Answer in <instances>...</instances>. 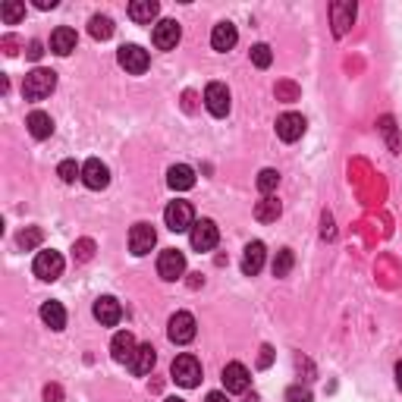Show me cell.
<instances>
[{
	"instance_id": "40",
	"label": "cell",
	"mask_w": 402,
	"mask_h": 402,
	"mask_svg": "<svg viewBox=\"0 0 402 402\" xmlns=\"http://www.w3.org/2000/svg\"><path fill=\"white\" fill-rule=\"evenodd\" d=\"M45 399L48 402H60L63 399V390L57 384H50V386H45Z\"/></svg>"
},
{
	"instance_id": "13",
	"label": "cell",
	"mask_w": 402,
	"mask_h": 402,
	"mask_svg": "<svg viewBox=\"0 0 402 402\" xmlns=\"http://www.w3.org/2000/svg\"><path fill=\"white\" fill-rule=\"evenodd\" d=\"M82 182L89 189H107V182H111V170H107V164L104 160H98V157H91V160H85L82 164Z\"/></svg>"
},
{
	"instance_id": "29",
	"label": "cell",
	"mask_w": 402,
	"mask_h": 402,
	"mask_svg": "<svg viewBox=\"0 0 402 402\" xmlns=\"http://www.w3.org/2000/svg\"><path fill=\"white\" fill-rule=\"evenodd\" d=\"M292 264H296V255H292V248H280L277 252V258H274V277H289V270Z\"/></svg>"
},
{
	"instance_id": "14",
	"label": "cell",
	"mask_w": 402,
	"mask_h": 402,
	"mask_svg": "<svg viewBox=\"0 0 402 402\" xmlns=\"http://www.w3.org/2000/svg\"><path fill=\"white\" fill-rule=\"evenodd\" d=\"M138 352V342H135V336L129 333V330H120L113 336V342H111V355H113V362H120V364H133V358Z\"/></svg>"
},
{
	"instance_id": "3",
	"label": "cell",
	"mask_w": 402,
	"mask_h": 402,
	"mask_svg": "<svg viewBox=\"0 0 402 402\" xmlns=\"http://www.w3.org/2000/svg\"><path fill=\"white\" fill-rule=\"evenodd\" d=\"M32 270H35V277H38V280H45V283L60 280V274H63V255L54 252V248H48V252H38V255H35Z\"/></svg>"
},
{
	"instance_id": "41",
	"label": "cell",
	"mask_w": 402,
	"mask_h": 402,
	"mask_svg": "<svg viewBox=\"0 0 402 402\" xmlns=\"http://www.w3.org/2000/svg\"><path fill=\"white\" fill-rule=\"evenodd\" d=\"M320 226H324V230H320V233H324V239H333V217L330 214L320 217Z\"/></svg>"
},
{
	"instance_id": "38",
	"label": "cell",
	"mask_w": 402,
	"mask_h": 402,
	"mask_svg": "<svg viewBox=\"0 0 402 402\" xmlns=\"http://www.w3.org/2000/svg\"><path fill=\"white\" fill-rule=\"evenodd\" d=\"M41 54H45V45L41 41H28V50H26L28 60H41Z\"/></svg>"
},
{
	"instance_id": "20",
	"label": "cell",
	"mask_w": 402,
	"mask_h": 402,
	"mask_svg": "<svg viewBox=\"0 0 402 402\" xmlns=\"http://www.w3.org/2000/svg\"><path fill=\"white\" fill-rule=\"evenodd\" d=\"M157 13H160V4H157V0H133V4H129V19H133V23H138V26L155 23Z\"/></svg>"
},
{
	"instance_id": "44",
	"label": "cell",
	"mask_w": 402,
	"mask_h": 402,
	"mask_svg": "<svg viewBox=\"0 0 402 402\" xmlns=\"http://www.w3.org/2000/svg\"><path fill=\"white\" fill-rule=\"evenodd\" d=\"M396 384H399V390H402V362L396 364Z\"/></svg>"
},
{
	"instance_id": "23",
	"label": "cell",
	"mask_w": 402,
	"mask_h": 402,
	"mask_svg": "<svg viewBox=\"0 0 402 402\" xmlns=\"http://www.w3.org/2000/svg\"><path fill=\"white\" fill-rule=\"evenodd\" d=\"M155 362H157L155 346H151V342H145V346H138V352H135V358H133V364H129V368H133V374L145 377V374H151Z\"/></svg>"
},
{
	"instance_id": "4",
	"label": "cell",
	"mask_w": 402,
	"mask_h": 402,
	"mask_svg": "<svg viewBox=\"0 0 402 402\" xmlns=\"http://www.w3.org/2000/svg\"><path fill=\"white\" fill-rule=\"evenodd\" d=\"M164 220H167V230L173 233H186L195 226V211L189 201H170L164 211Z\"/></svg>"
},
{
	"instance_id": "5",
	"label": "cell",
	"mask_w": 402,
	"mask_h": 402,
	"mask_svg": "<svg viewBox=\"0 0 402 402\" xmlns=\"http://www.w3.org/2000/svg\"><path fill=\"white\" fill-rule=\"evenodd\" d=\"M195 318L189 311H177L170 318V324H167V336H170V342H177V346H186V342L195 340Z\"/></svg>"
},
{
	"instance_id": "22",
	"label": "cell",
	"mask_w": 402,
	"mask_h": 402,
	"mask_svg": "<svg viewBox=\"0 0 402 402\" xmlns=\"http://www.w3.org/2000/svg\"><path fill=\"white\" fill-rule=\"evenodd\" d=\"M167 182H170V189H177V192H189V189L195 186V170L186 164H177L167 173Z\"/></svg>"
},
{
	"instance_id": "24",
	"label": "cell",
	"mask_w": 402,
	"mask_h": 402,
	"mask_svg": "<svg viewBox=\"0 0 402 402\" xmlns=\"http://www.w3.org/2000/svg\"><path fill=\"white\" fill-rule=\"evenodd\" d=\"M28 133H32V138H50V133H54V120H50V113L45 111H32L26 120Z\"/></svg>"
},
{
	"instance_id": "6",
	"label": "cell",
	"mask_w": 402,
	"mask_h": 402,
	"mask_svg": "<svg viewBox=\"0 0 402 402\" xmlns=\"http://www.w3.org/2000/svg\"><path fill=\"white\" fill-rule=\"evenodd\" d=\"M157 274L164 277V280H179L182 274H186V255L179 252V248H164L157 258Z\"/></svg>"
},
{
	"instance_id": "1",
	"label": "cell",
	"mask_w": 402,
	"mask_h": 402,
	"mask_svg": "<svg viewBox=\"0 0 402 402\" xmlns=\"http://www.w3.org/2000/svg\"><path fill=\"white\" fill-rule=\"evenodd\" d=\"M54 89H57V72L54 69L38 67V69L26 72V79H23V98L26 101H45Z\"/></svg>"
},
{
	"instance_id": "36",
	"label": "cell",
	"mask_w": 402,
	"mask_h": 402,
	"mask_svg": "<svg viewBox=\"0 0 402 402\" xmlns=\"http://www.w3.org/2000/svg\"><path fill=\"white\" fill-rule=\"evenodd\" d=\"M286 399L289 402H311V390H305V386H289Z\"/></svg>"
},
{
	"instance_id": "12",
	"label": "cell",
	"mask_w": 402,
	"mask_h": 402,
	"mask_svg": "<svg viewBox=\"0 0 402 402\" xmlns=\"http://www.w3.org/2000/svg\"><path fill=\"white\" fill-rule=\"evenodd\" d=\"M204 107L214 116H226L230 113V89L223 82H211L204 89Z\"/></svg>"
},
{
	"instance_id": "18",
	"label": "cell",
	"mask_w": 402,
	"mask_h": 402,
	"mask_svg": "<svg viewBox=\"0 0 402 402\" xmlns=\"http://www.w3.org/2000/svg\"><path fill=\"white\" fill-rule=\"evenodd\" d=\"M76 45H79V38L69 26L54 28V35H50V50H54L57 57H69L72 50H76Z\"/></svg>"
},
{
	"instance_id": "9",
	"label": "cell",
	"mask_w": 402,
	"mask_h": 402,
	"mask_svg": "<svg viewBox=\"0 0 402 402\" xmlns=\"http://www.w3.org/2000/svg\"><path fill=\"white\" fill-rule=\"evenodd\" d=\"M189 239H192L195 252H211V248L217 245V239H220V233H217V223L214 220H195L192 233H189Z\"/></svg>"
},
{
	"instance_id": "16",
	"label": "cell",
	"mask_w": 402,
	"mask_h": 402,
	"mask_svg": "<svg viewBox=\"0 0 402 402\" xmlns=\"http://www.w3.org/2000/svg\"><path fill=\"white\" fill-rule=\"evenodd\" d=\"M94 318L101 320V327H116L123 318V305L116 302L113 296H101L98 302H94Z\"/></svg>"
},
{
	"instance_id": "15",
	"label": "cell",
	"mask_w": 402,
	"mask_h": 402,
	"mask_svg": "<svg viewBox=\"0 0 402 402\" xmlns=\"http://www.w3.org/2000/svg\"><path fill=\"white\" fill-rule=\"evenodd\" d=\"M248 384H252V374H248L245 364L230 362L223 368V386H226V393H245Z\"/></svg>"
},
{
	"instance_id": "39",
	"label": "cell",
	"mask_w": 402,
	"mask_h": 402,
	"mask_svg": "<svg viewBox=\"0 0 402 402\" xmlns=\"http://www.w3.org/2000/svg\"><path fill=\"white\" fill-rule=\"evenodd\" d=\"M270 362H274V349H270V346H261V355H258V368H270Z\"/></svg>"
},
{
	"instance_id": "7",
	"label": "cell",
	"mask_w": 402,
	"mask_h": 402,
	"mask_svg": "<svg viewBox=\"0 0 402 402\" xmlns=\"http://www.w3.org/2000/svg\"><path fill=\"white\" fill-rule=\"evenodd\" d=\"M157 242V233L151 223H135L133 230H129V252L135 255V258H142V255H148L151 248Z\"/></svg>"
},
{
	"instance_id": "28",
	"label": "cell",
	"mask_w": 402,
	"mask_h": 402,
	"mask_svg": "<svg viewBox=\"0 0 402 402\" xmlns=\"http://www.w3.org/2000/svg\"><path fill=\"white\" fill-rule=\"evenodd\" d=\"M41 239H45V233H41L38 226H26V230L16 236V245L23 248V252H32V248L41 245Z\"/></svg>"
},
{
	"instance_id": "35",
	"label": "cell",
	"mask_w": 402,
	"mask_h": 402,
	"mask_svg": "<svg viewBox=\"0 0 402 402\" xmlns=\"http://www.w3.org/2000/svg\"><path fill=\"white\" fill-rule=\"evenodd\" d=\"M57 177L63 182H76V177H82V167H76V160H63V164L57 167Z\"/></svg>"
},
{
	"instance_id": "46",
	"label": "cell",
	"mask_w": 402,
	"mask_h": 402,
	"mask_svg": "<svg viewBox=\"0 0 402 402\" xmlns=\"http://www.w3.org/2000/svg\"><path fill=\"white\" fill-rule=\"evenodd\" d=\"M164 402H182V399H177V396H170V399H164Z\"/></svg>"
},
{
	"instance_id": "31",
	"label": "cell",
	"mask_w": 402,
	"mask_h": 402,
	"mask_svg": "<svg viewBox=\"0 0 402 402\" xmlns=\"http://www.w3.org/2000/svg\"><path fill=\"white\" fill-rule=\"evenodd\" d=\"M277 186H280V173L277 170H261L258 173V192H264V195H270V192H277Z\"/></svg>"
},
{
	"instance_id": "19",
	"label": "cell",
	"mask_w": 402,
	"mask_h": 402,
	"mask_svg": "<svg viewBox=\"0 0 402 402\" xmlns=\"http://www.w3.org/2000/svg\"><path fill=\"white\" fill-rule=\"evenodd\" d=\"M264 255H267V248H264V242H248L245 245V255H242V274L245 277H255L261 267H264Z\"/></svg>"
},
{
	"instance_id": "10",
	"label": "cell",
	"mask_w": 402,
	"mask_h": 402,
	"mask_svg": "<svg viewBox=\"0 0 402 402\" xmlns=\"http://www.w3.org/2000/svg\"><path fill=\"white\" fill-rule=\"evenodd\" d=\"M179 38H182V28H179L177 19H160L155 26V35H151V41H155L157 50H173L179 45Z\"/></svg>"
},
{
	"instance_id": "43",
	"label": "cell",
	"mask_w": 402,
	"mask_h": 402,
	"mask_svg": "<svg viewBox=\"0 0 402 402\" xmlns=\"http://www.w3.org/2000/svg\"><path fill=\"white\" fill-rule=\"evenodd\" d=\"M204 402H230V399H226V393H208Z\"/></svg>"
},
{
	"instance_id": "33",
	"label": "cell",
	"mask_w": 402,
	"mask_h": 402,
	"mask_svg": "<svg viewBox=\"0 0 402 402\" xmlns=\"http://www.w3.org/2000/svg\"><path fill=\"white\" fill-rule=\"evenodd\" d=\"M72 258H76L79 264H89V261L94 258V242L91 239H79V242L72 245Z\"/></svg>"
},
{
	"instance_id": "30",
	"label": "cell",
	"mask_w": 402,
	"mask_h": 402,
	"mask_svg": "<svg viewBox=\"0 0 402 402\" xmlns=\"http://www.w3.org/2000/svg\"><path fill=\"white\" fill-rule=\"evenodd\" d=\"M0 16H4L6 26H16L19 19L26 16V4H19V0H6V4L0 6Z\"/></svg>"
},
{
	"instance_id": "37",
	"label": "cell",
	"mask_w": 402,
	"mask_h": 402,
	"mask_svg": "<svg viewBox=\"0 0 402 402\" xmlns=\"http://www.w3.org/2000/svg\"><path fill=\"white\" fill-rule=\"evenodd\" d=\"M0 48H4L6 57H16L19 54V38H16V35H6V38L0 41Z\"/></svg>"
},
{
	"instance_id": "27",
	"label": "cell",
	"mask_w": 402,
	"mask_h": 402,
	"mask_svg": "<svg viewBox=\"0 0 402 402\" xmlns=\"http://www.w3.org/2000/svg\"><path fill=\"white\" fill-rule=\"evenodd\" d=\"M89 32H91V38L107 41V38H111V35H113V19H111V16H91Z\"/></svg>"
},
{
	"instance_id": "42",
	"label": "cell",
	"mask_w": 402,
	"mask_h": 402,
	"mask_svg": "<svg viewBox=\"0 0 402 402\" xmlns=\"http://www.w3.org/2000/svg\"><path fill=\"white\" fill-rule=\"evenodd\" d=\"M35 6H38V10H54L57 0H35Z\"/></svg>"
},
{
	"instance_id": "2",
	"label": "cell",
	"mask_w": 402,
	"mask_h": 402,
	"mask_svg": "<svg viewBox=\"0 0 402 402\" xmlns=\"http://www.w3.org/2000/svg\"><path fill=\"white\" fill-rule=\"evenodd\" d=\"M170 377L177 380L179 386L192 390V386H199V384H201V362H199L195 355L182 352V355L173 358V364H170Z\"/></svg>"
},
{
	"instance_id": "34",
	"label": "cell",
	"mask_w": 402,
	"mask_h": 402,
	"mask_svg": "<svg viewBox=\"0 0 402 402\" xmlns=\"http://www.w3.org/2000/svg\"><path fill=\"white\" fill-rule=\"evenodd\" d=\"M252 63H255L258 69H267L270 63H274V54H270V48H267V45H255V48H252Z\"/></svg>"
},
{
	"instance_id": "11",
	"label": "cell",
	"mask_w": 402,
	"mask_h": 402,
	"mask_svg": "<svg viewBox=\"0 0 402 402\" xmlns=\"http://www.w3.org/2000/svg\"><path fill=\"white\" fill-rule=\"evenodd\" d=\"M330 23H333V35L342 38L349 32V26L355 23V4L352 0H336L330 4Z\"/></svg>"
},
{
	"instance_id": "26",
	"label": "cell",
	"mask_w": 402,
	"mask_h": 402,
	"mask_svg": "<svg viewBox=\"0 0 402 402\" xmlns=\"http://www.w3.org/2000/svg\"><path fill=\"white\" fill-rule=\"evenodd\" d=\"M280 214H283V204L277 201L274 195H264V199L255 204V220L258 223H274Z\"/></svg>"
},
{
	"instance_id": "25",
	"label": "cell",
	"mask_w": 402,
	"mask_h": 402,
	"mask_svg": "<svg viewBox=\"0 0 402 402\" xmlns=\"http://www.w3.org/2000/svg\"><path fill=\"white\" fill-rule=\"evenodd\" d=\"M41 320H45L50 330H63V327H67V308L50 298V302L41 305Z\"/></svg>"
},
{
	"instance_id": "8",
	"label": "cell",
	"mask_w": 402,
	"mask_h": 402,
	"mask_svg": "<svg viewBox=\"0 0 402 402\" xmlns=\"http://www.w3.org/2000/svg\"><path fill=\"white\" fill-rule=\"evenodd\" d=\"M116 60H120V67L126 72H133V76H142L145 69H148V50L138 48V45H123L120 54H116Z\"/></svg>"
},
{
	"instance_id": "21",
	"label": "cell",
	"mask_w": 402,
	"mask_h": 402,
	"mask_svg": "<svg viewBox=\"0 0 402 402\" xmlns=\"http://www.w3.org/2000/svg\"><path fill=\"white\" fill-rule=\"evenodd\" d=\"M236 41H239V32L233 23H220V26H214V32H211V48L223 50V54L236 48Z\"/></svg>"
},
{
	"instance_id": "45",
	"label": "cell",
	"mask_w": 402,
	"mask_h": 402,
	"mask_svg": "<svg viewBox=\"0 0 402 402\" xmlns=\"http://www.w3.org/2000/svg\"><path fill=\"white\" fill-rule=\"evenodd\" d=\"M245 402H258V396H255V393H252V396H248V399H245Z\"/></svg>"
},
{
	"instance_id": "32",
	"label": "cell",
	"mask_w": 402,
	"mask_h": 402,
	"mask_svg": "<svg viewBox=\"0 0 402 402\" xmlns=\"http://www.w3.org/2000/svg\"><path fill=\"white\" fill-rule=\"evenodd\" d=\"M274 94H277V101H283V104H292V101H298V85L283 79V82H277Z\"/></svg>"
},
{
	"instance_id": "17",
	"label": "cell",
	"mask_w": 402,
	"mask_h": 402,
	"mask_svg": "<svg viewBox=\"0 0 402 402\" xmlns=\"http://www.w3.org/2000/svg\"><path fill=\"white\" fill-rule=\"evenodd\" d=\"M277 135H280L283 142H298V138L305 135V116L302 113H283L280 120H277Z\"/></svg>"
}]
</instances>
